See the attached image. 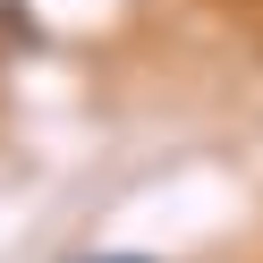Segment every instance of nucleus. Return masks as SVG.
Returning <instances> with one entry per match:
<instances>
[{
  "instance_id": "obj_1",
  "label": "nucleus",
  "mask_w": 263,
  "mask_h": 263,
  "mask_svg": "<svg viewBox=\"0 0 263 263\" xmlns=\"http://www.w3.org/2000/svg\"><path fill=\"white\" fill-rule=\"evenodd\" d=\"M119 263H144V255H119Z\"/></svg>"
}]
</instances>
